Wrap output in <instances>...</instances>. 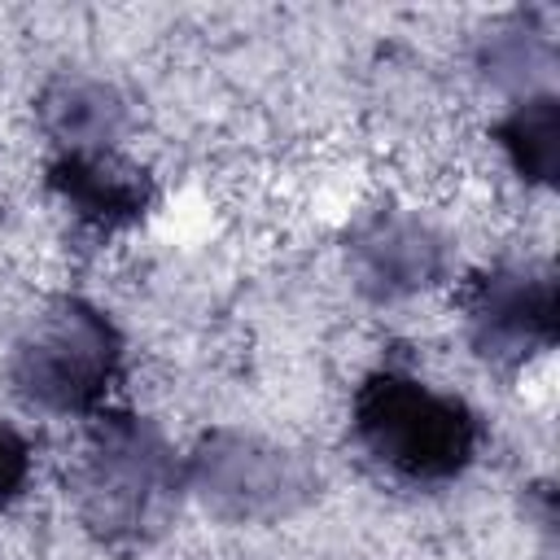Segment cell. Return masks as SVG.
<instances>
[{
    "mask_svg": "<svg viewBox=\"0 0 560 560\" xmlns=\"http://www.w3.org/2000/svg\"><path fill=\"white\" fill-rule=\"evenodd\" d=\"M184 494V459L136 411H96L70 464V508L88 538L114 556L158 542Z\"/></svg>",
    "mask_w": 560,
    "mask_h": 560,
    "instance_id": "1",
    "label": "cell"
},
{
    "mask_svg": "<svg viewBox=\"0 0 560 560\" xmlns=\"http://www.w3.org/2000/svg\"><path fill=\"white\" fill-rule=\"evenodd\" d=\"M350 429L381 472L420 490L459 481L481 451V416L398 363H381L359 381Z\"/></svg>",
    "mask_w": 560,
    "mask_h": 560,
    "instance_id": "2",
    "label": "cell"
},
{
    "mask_svg": "<svg viewBox=\"0 0 560 560\" xmlns=\"http://www.w3.org/2000/svg\"><path fill=\"white\" fill-rule=\"evenodd\" d=\"M122 359L118 324L96 302L61 293L26 315L9 354V385L48 416H96L122 376Z\"/></svg>",
    "mask_w": 560,
    "mask_h": 560,
    "instance_id": "3",
    "label": "cell"
},
{
    "mask_svg": "<svg viewBox=\"0 0 560 560\" xmlns=\"http://www.w3.org/2000/svg\"><path fill=\"white\" fill-rule=\"evenodd\" d=\"M184 490L228 525H271L315 499L319 472L293 446L245 429H210L184 459Z\"/></svg>",
    "mask_w": 560,
    "mask_h": 560,
    "instance_id": "4",
    "label": "cell"
},
{
    "mask_svg": "<svg viewBox=\"0 0 560 560\" xmlns=\"http://www.w3.org/2000/svg\"><path fill=\"white\" fill-rule=\"evenodd\" d=\"M468 350L494 372H521L560 337V280L551 262H494L477 271L464 293Z\"/></svg>",
    "mask_w": 560,
    "mask_h": 560,
    "instance_id": "5",
    "label": "cell"
},
{
    "mask_svg": "<svg viewBox=\"0 0 560 560\" xmlns=\"http://www.w3.org/2000/svg\"><path fill=\"white\" fill-rule=\"evenodd\" d=\"M341 249H346V271L354 289L376 306L429 293L451 276V262H455L451 236L433 219L407 206L363 210L350 223Z\"/></svg>",
    "mask_w": 560,
    "mask_h": 560,
    "instance_id": "6",
    "label": "cell"
},
{
    "mask_svg": "<svg viewBox=\"0 0 560 560\" xmlns=\"http://www.w3.org/2000/svg\"><path fill=\"white\" fill-rule=\"evenodd\" d=\"M48 192L92 232H122L149 219L158 188L153 179L118 158L114 149H92V153H52L48 171Z\"/></svg>",
    "mask_w": 560,
    "mask_h": 560,
    "instance_id": "7",
    "label": "cell"
},
{
    "mask_svg": "<svg viewBox=\"0 0 560 560\" xmlns=\"http://www.w3.org/2000/svg\"><path fill=\"white\" fill-rule=\"evenodd\" d=\"M35 118L57 153H92L122 140V131L131 127V101L96 74L61 70L39 88Z\"/></svg>",
    "mask_w": 560,
    "mask_h": 560,
    "instance_id": "8",
    "label": "cell"
},
{
    "mask_svg": "<svg viewBox=\"0 0 560 560\" xmlns=\"http://www.w3.org/2000/svg\"><path fill=\"white\" fill-rule=\"evenodd\" d=\"M494 144L503 149L521 184L551 188L560 171V96L556 92L516 96L512 109L494 122Z\"/></svg>",
    "mask_w": 560,
    "mask_h": 560,
    "instance_id": "9",
    "label": "cell"
},
{
    "mask_svg": "<svg viewBox=\"0 0 560 560\" xmlns=\"http://www.w3.org/2000/svg\"><path fill=\"white\" fill-rule=\"evenodd\" d=\"M551 61H556L551 35L538 31L525 13L512 18L508 26H499L494 35H486V44H481V70L494 83H503V88H521V96H534L538 92V88H529V79L542 74V70H551Z\"/></svg>",
    "mask_w": 560,
    "mask_h": 560,
    "instance_id": "10",
    "label": "cell"
},
{
    "mask_svg": "<svg viewBox=\"0 0 560 560\" xmlns=\"http://www.w3.org/2000/svg\"><path fill=\"white\" fill-rule=\"evenodd\" d=\"M31 442L18 424L0 420V512L13 508L22 494H26V481H31Z\"/></svg>",
    "mask_w": 560,
    "mask_h": 560,
    "instance_id": "11",
    "label": "cell"
}]
</instances>
